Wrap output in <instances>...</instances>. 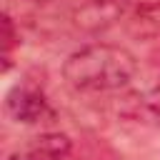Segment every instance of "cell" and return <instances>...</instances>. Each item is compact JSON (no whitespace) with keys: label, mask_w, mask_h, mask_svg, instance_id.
Here are the masks:
<instances>
[{"label":"cell","mask_w":160,"mask_h":160,"mask_svg":"<svg viewBox=\"0 0 160 160\" xmlns=\"http://www.w3.org/2000/svg\"><path fill=\"white\" fill-rule=\"evenodd\" d=\"M62 78L78 92H120L138 78V60L130 50L108 42H92L68 55Z\"/></svg>","instance_id":"1"},{"label":"cell","mask_w":160,"mask_h":160,"mask_svg":"<svg viewBox=\"0 0 160 160\" xmlns=\"http://www.w3.org/2000/svg\"><path fill=\"white\" fill-rule=\"evenodd\" d=\"M120 112L132 122H140L148 128H160V75L132 88L122 98Z\"/></svg>","instance_id":"2"},{"label":"cell","mask_w":160,"mask_h":160,"mask_svg":"<svg viewBox=\"0 0 160 160\" xmlns=\"http://www.w3.org/2000/svg\"><path fill=\"white\" fill-rule=\"evenodd\" d=\"M130 10V0H78L72 20L85 32H100L122 20Z\"/></svg>","instance_id":"3"},{"label":"cell","mask_w":160,"mask_h":160,"mask_svg":"<svg viewBox=\"0 0 160 160\" xmlns=\"http://www.w3.org/2000/svg\"><path fill=\"white\" fill-rule=\"evenodd\" d=\"M5 108H8V115L15 122H22V125H38V122H42L45 118L52 115V108H50L48 98L40 90L28 88V85L12 88L8 92Z\"/></svg>","instance_id":"4"},{"label":"cell","mask_w":160,"mask_h":160,"mask_svg":"<svg viewBox=\"0 0 160 160\" xmlns=\"http://www.w3.org/2000/svg\"><path fill=\"white\" fill-rule=\"evenodd\" d=\"M68 152H70V138L65 132H42L25 148L28 160H65Z\"/></svg>","instance_id":"5"},{"label":"cell","mask_w":160,"mask_h":160,"mask_svg":"<svg viewBox=\"0 0 160 160\" xmlns=\"http://www.w3.org/2000/svg\"><path fill=\"white\" fill-rule=\"evenodd\" d=\"M128 32L138 40L160 38V2H145L128 18Z\"/></svg>","instance_id":"6"},{"label":"cell","mask_w":160,"mask_h":160,"mask_svg":"<svg viewBox=\"0 0 160 160\" xmlns=\"http://www.w3.org/2000/svg\"><path fill=\"white\" fill-rule=\"evenodd\" d=\"M5 70L10 68V52H12V45H15V32H12V20L5 18Z\"/></svg>","instance_id":"7"},{"label":"cell","mask_w":160,"mask_h":160,"mask_svg":"<svg viewBox=\"0 0 160 160\" xmlns=\"http://www.w3.org/2000/svg\"><path fill=\"white\" fill-rule=\"evenodd\" d=\"M8 160H28V155H25V150H18V152L8 155Z\"/></svg>","instance_id":"8"},{"label":"cell","mask_w":160,"mask_h":160,"mask_svg":"<svg viewBox=\"0 0 160 160\" xmlns=\"http://www.w3.org/2000/svg\"><path fill=\"white\" fill-rule=\"evenodd\" d=\"M32 2H48V0H32Z\"/></svg>","instance_id":"9"}]
</instances>
